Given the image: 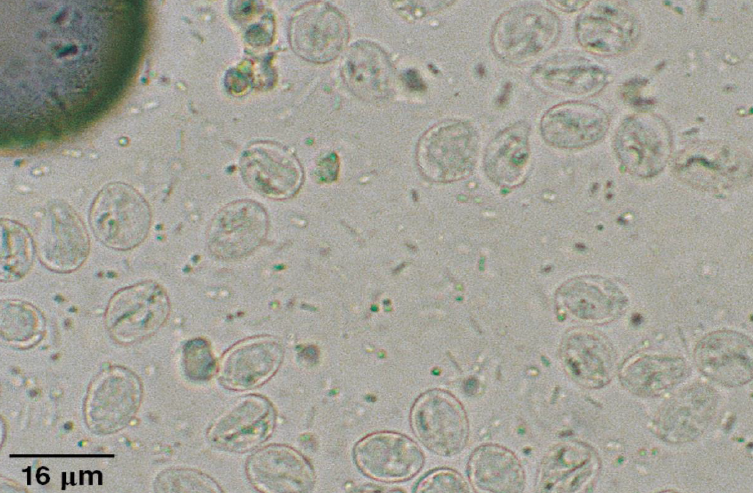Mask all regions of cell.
Instances as JSON below:
<instances>
[{
    "instance_id": "obj_22",
    "label": "cell",
    "mask_w": 753,
    "mask_h": 493,
    "mask_svg": "<svg viewBox=\"0 0 753 493\" xmlns=\"http://www.w3.org/2000/svg\"><path fill=\"white\" fill-rule=\"evenodd\" d=\"M252 485L267 493H303L314 487L315 475L309 462L285 445H269L250 456L246 465Z\"/></svg>"
},
{
    "instance_id": "obj_2",
    "label": "cell",
    "mask_w": 753,
    "mask_h": 493,
    "mask_svg": "<svg viewBox=\"0 0 753 493\" xmlns=\"http://www.w3.org/2000/svg\"><path fill=\"white\" fill-rule=\"evenodd\" d=\"M478 149L479 136L470 122L446 119L421 135L416 146V163L428 181L451 183L473 171Z\"/></svg>"
},
{
    "instance_id": "obj_14",
    "label": "cell",
    "mask_w": 753,
    "mask_h": 493,
    "mask_svg": "<svg viewBox=\"0 0 753 493\" xmlns=\"http://www.w3.org/2000/svg\"><path fill=\"white\" fill-rule=\"evenodd\" d=\"M276 413L260 395H247L224 410L208 430L210 442L231 452H245L262 444L272 433Z\"/></svg>"
},
{
    "instance_id": "obj_10",
    "label": "cell",
    "mask_w": 753,
    "mask_h": 493,
    "mask_svg": "<svg viewBox=\"0 0 753 493\" xmlns=\"http://www.w3.org/2000/svg\"><path fill=\"white\" fill-rule=\"evenodd\" d=\"M269 220L266 210L252 200H237L217 212L207 230L210 253L223 261L248 256L265 240Z\"/></svg>"
},
{
    "instance_id": "obj_5",
    "label": "cell",
    "mask_w": 753,
    "mask_h": 493,
    "mask_svg": "<svg viewBox=\"0 0 753 493\" xmlns=\"http://www.w3.org/2000/svg\"><path fill=\"white\" fill-rule=\"evenodd\" d=\"M139 377L123 366L101 370L91 381L84 402V419L94 433L107 435L124 429L141 404Z\"/></svg>"
},
{
    "instance_id": "obj_23",
    "label": "cell",
    "mask_w": 753,
    "mask_h": 493,
    "mask_svg": "<svg viewBox=\"0 0 753 493\" xmlns=\"http://www.w3.org/2000/svg\"><path fill=\"white\" fill-rule=\"evenodd\" d=\"M341 74L348 89L369 103L388 101L396 88V72L378 44L361 40L352 45L342 62Z\"/></svg>"
},
{
    "instance_id": "obj_9",
    "label": "cell",
    "mask_w": 753,
    "mask_h": 493,
    "mask_svg": "<svg viewBox=\"0 0 753 493\" xmlns=\"http://www.w3.org/2000/svg\"><path fill=\"white\" fill-rule=\"evenodd\" d=\"M349 39L343 14L326 2H310L291 17L289 41L294 52L313 63L334 60Z\"/></svg>"
},
{
    "instance_id": "obj_11",
    "label": "cell",
    "mask_w": 753,
    "mask_h": 493,
    "mask_svg": "<svg viewBox=\"0 0 753 493\" xmlns=\"http://www.w3.org/2000/svg\"><path fill=\"white\" fill-rule=\"evenodd\" d=\"M240 171L249 188L271 199L294 196L303 181V170L295 154L271 141L251 143L241 156Z\"/></svg>"
},
{
    "instance_id": "obj_31",
    "label": "cell",
    "mask_w": 753,
    "mask_h": 493,
    "mask_svg": "<svg viewBox=\"0 0 753 493\" xmlns=\"http://www.w3.org/2000/svg\"><path fill=\"white\" fill-rule=\"evenodd\" d=\"M157 492H222L211 477L189 468H170L158 474L154 482Z\"/></svg>"
},
{
    "instance_id": "obj_21",
    "label": "cell",
    "mask_w": 753,
    "mask_h": 493,
    "mask_svg": "<svg viewBox=\"0 0 753 493\" xmlns=\"http://www.w3.org/2000/svg\"><path fill=\"white\" fill-rule=\"evenodd\" d=\"M90 241L82 221L65 205L52 206L45 229L36 241V252L49 270L68 273L87 259Z\"/></svg>"
},
{
    "instance_id": "obj_36",
    "label": "cell",
    "mask_w": 753,
    "mask_h": 493,
    "mask_svg": "<svg viewBox=\"0 0 753 493\" xmlns=\"http://www.w3.org/2000/svg\"><path fill=\"white\" fill-rule=\"evenodd\" d=\"M338 174V157L335 154H331L323 158L318 165V176L322 181L330 182L336 178Z\"/></svg>"
},
{
    "instance_id": "obj_6",
    "label": "cell",
    "mask_w": 753,
    "mask_h": 493,
    "mask_svg": "<svg viewBox=\"0 0 753 493\" xmlns=\"http://www.w3.org/2000/svg\"><path fill=\"white\" fill-rule=\"evenodd\" d=\"M417 439L441 457H454L467 445L470 425L462 403L442 389H431L417 397L410 412Z\"/></svg>"
},
{
    "instance_id": "obj_3",
    "label": "cell",
    "mask_w": 753,
    "mask_h": 493,
    "mask_svg": "<svg viewBox=\"0 0 753 493\" xmlns=\"http://www.w3.org/2000/svg\"><path fill=\"white\" fill-rule=\"evenodd\" d=\"M560 32V20L552 10L540 5L518 6L498 17L490 45L502 61L524 64L553 47Z\"/></svg>"
},
{
    "instance_id": "obj_15",
    "label": "cell",
    "mask_w": 753,
    "mask_h": 493,
    "mask_svg": "<svg viewBox=\"0 0 753 493\" xmlns=\"http://www.w3.org/2000/svg\"><path fill=\"white\" fill-rule=\"evenodd\" d=\"M698 369L711 380L738 387L753 377V344L749 336L729 329L710 332L695 346Z\"/></svg>"
},
{
    "instance_id": "obj_18",
    "label": "cell",
    "mask_w": 753,
    "mask_h": 493,
    "mask_svg": "<svg viewBox=\"0 0 753 493\" xmlns=\"http://www.w3.org/2000/svg\"><path fill=\"white\" fill-rule=\"evenodd\" d=\"M560 359L567 374L579 385L599 389L612 380L617 355L609 339L591 328H573L564 335Z\"/></svg>"
},
{
    "instance_id": "obj_16",
    "label": "cell",
    "mask_w": 753,
    "mask_h": 493,
    "mask_svg": "<svg viewBox=\"0 0 753 493\" xmlns=\"http://www.w3.org/2000/svg\"><path fill=\"white\" fill-rule=\"evenodd\" d=\"M576 38L587 51L602 56L627 53L638 41L640 24L628 8L598 2L576 20Z\"/></svg>"
},
{
    "instance_id": "obj_19",
    "label": "cell",
    "mask_w": 753,
    "mask_h": 493,
    "mask_svg": "<svg viewBox=\"0 0 753 493\" xmlns=\"http://www.w3.org/2000/svg\"><path fill=\"white\" fill-rule=\"evenodd\" d=\"M609 125L608 113L598 105L568 101L552 106L543 114L540 132L547 144L575 150L600 141Z\"/></svg>"
},
{
    "instance_id": "obj_33",
    "label": "cell",
    "mask_w": 753,
    "mask_h": 493,
    "mask_svg": "<svg viewBox=\"0 0 753 493\" xmlns=\"http://www.w3.org/2000/svg\"><path fill=\"white\" fill-rule=\"evenodd\" d=\"M418 493L431 492H471L469 483L458 472L452 469H436L427 473L417 483L414 490Z\"/></svg>"
},
{
    "instance_id": "obj_4",
    "label": "cell",
    "mask_w": 753,
    "mask_h": 493,
    "mask_svg": "<svg viewBox=\"0 0 753 493\" xmlns=\"http://www.w3.org/2000/svg\"><path fill=\"white\" fill-rule=\"evenodd\" d=\"M169 312L170 301L164 288L152 280L141 281L118 290L110 298L105 326L117 343H139L163 326Z\"/></svg>"
},
{
    "instance_id": "obj_12",
    "label": "cell",
    "mask_w": 753,
    "mask_h": 493,
    "mask_svg": "<svg viewBox=\"0 0 753 493\" xmlns=\"http://www.w3.org/2000/svg\"><path fill=\"white\" fill-rule=\"evenodd\" d=\"M718 406L715 389L694 383L674 394L655 415L652 430L661 440L682 444L700 437L711 423Z\"/></svg>"
},
{
    "instance_id": "obj_35",
    "label": "cell",
    "mask_w": 753,
    "mask_h": 493,
    "mask_svg": "<svg viewBox=\"0 0 753 493\" xmlns=\"http://www.w3.org/2000/svg\"><path fill=\"white\" fill-rule=\"evenodd\" d=\"M231 4L233 5L231 7L233 17L241 21L249 20L262 8L258 7L261 2L257 1H234Z\"/></svg>"
},
{
    "instance_id": "obj_7",
    "label": "cell",
    "mask_w": 753,
    "mask_h": 493,
    "mask_svg": "<svg viewBox=\"0 0 753 493\" xmlns=\"http://www.w3.org/2000/svg\"><path fill=\"white\" fill-rule=\"evenodd\" d=\"M673 170L681 181L696 189L723 192L747 181L751 158L730 144L703 142L680 151Z\"/></svg>"
},
{
    "instance_id": "obj_13",
    "label": "cell",
    "mask_w": 753,
    "mask_h": 493,
    "mask_svg": "<svg viewBox=\"0 0 753 493\" xmlns=\"http://www.w3.org/2000/svg\"><path fill=\"white\" fill-rule=\"evenodd\" d=\"M354 459L365 475L383 482L408 480L425 462L423 451L415 441L391 431L375 432L358 441Z\"/></svg>"
},
{
    "instance_id": "obj_38",
    "label": "cell",
    "mask_w": 753,
    "mask_h": 493,
    "mask_svg": "<svg viewBox=\"0 0 753 493\" xmlns=\"http://www.w3.org/2000/svg\"><path fill=\"white\" fill-rule=\"evenodd\" d=\"M553 5L566 12L577 11L589 4V1H553Z\"/></svg>"
},
{
    "instance_id": "obj_32",
    "label": "cell",
    "mask_w": 753,
    "mask_h": 493,
    "mask_svg": "<svg viewBox=\"0 0 753 493\" xmlns=\"http://www.w3.org/2000/svg\"><path fill=\"white\" fill-rule=\"evenodd\" d=\"M182 365L185 375L190 380H209L214 375L217 365L208 341L203 338L187 341L183 347Z\"/></svg>"
},
{
    "instance_id": "obj_20",
    "label": "cell",
    "mask_w": 753,
    "mask_h": 493,
    "mask_svg": "<svg viewBox=\"0 0 753 493\" xmlns=\"http://www.w3.org/2000/svg\"><path fill=\"white\" fill-rule=\"evenodd\" d=\"M601 459L585 442L566 440L553 446L543 457L536 477L539 492L584 491L597 478Z\"/></svg>"
},
{
    "instance_id": "obj_29",
    "label": "cell",
    "mask_w": 753,
    "mask_h": 493,
    "mask_svg": "<svg viewBox=\"0 0 753 493\" xmlns=\"http://www.w3.org/2000/svg\"><path fill=\"white\" fill-rule=\"evenodd\" d=\"M45 320L35 306L20 300H2L1 336L9 344L27 348L42 338Z\"/></svg>"
},
{
    "instance_id": "obj_1",
    "label": "cell",
    "mask_w": 753,
    "mask_h": 493,
    "mask_svg": "<svg viewBox=\"0 0 753 493\" xmlns=\"http://www.w3.org/2000/svg\"><path fill=\"white\" fill-rule=\"evenodd\" d=\"M152 221L146 199L123 182L105 185L95 196L89 222L95 237L105 246L126 251L147 237Z\"/></svg>"
},
{
    "instance_id": "obj_30",
    "label": "cell",
    "mask_w": 753,
    "mask_h": 493,
    "mask_svg": "<svg viewBox=\"0 0 753 493\" xmlns=\"http://www.w3.org/2000/svg\"><path fill=\"white\" fill-rule=\"evenodd\" d=\"M1 280L16 281L32 267L36 247L29 232L18 222L2 219Z\"/></svg>"
},
{
    "instance_id": "obj_34",
    "label": "cell",
    "mask_w": 753,
    "mask_h": 493,
    "mask_svg": "<svg viewBox=\"0 0 753 493\" xmlns=\"http://www.w3.org/2000/svg\"><path fill=\"white\" fill-rule=\"evenodd\" d=\"M271 16H264L258 23L251 25L245 34L247 42L255 47L269 45L274 36V24Z\"/></svg>"
},
{
    "instance_id": "obj_37",
    "label": "cell",
    "mask_w": 753,
    "mask_h": 493,
    "mask_svg": "<svg viewBox=\"0 0 753 493\" xmlns=\"http://www.w3.org/2000/svg\"><path fill=\"white\" fill-rule=\"evenodd\" d=\"M248 75L239 71L232 70L226 76V85L234 93H243L249 85Z\"/></svg>"
},
{
    "instance_id": "obj_27",
    "label": "cell",
    "mask_w": 753,
    "mask_h": 493,
    "mask_svg": "<svg viewBox=\"0 0 753 493\" xmlns=\"http://www.w3.org/2000/svg\"><path fill=\"white\" fill-rule=\"evenodd\" d=\"M689 372L686 361L679 356L637 353L619 369L623 387L639 397H656L682 382Z\"/></svg>"
},
{
    "instance_id": "obj_17",
    "label": "cell",
    "mask_w": 753,
    "mask_h": 493,
    "mask_svg": "<svg viewBox=\"0 0 753 493\" xmlns=\"http://www.w3.org/2000/svg\"><path fill=\"white\" fill-rule=\"evenodd\" d=\"M557 306L570 317L601 325L619 318L628 307V298L611 279L581 275L566 280L557 290Z\"/></svg>"
},
{
    "instance_id": "obj_25",
    "label": "cell",
    "mask_w": 753,
    "mask_h": 493,
    "mask_svg": "<svg viewBox=\"0 0 753 493\" xmlns=\"http://www.w3.org/2000/svg\"><path fill=\"white\" fill-rule=\"evenodd\" d=\"M531 80L543 92L563 96H592L608 83V72L595 62L560 54L537 65Z\"/></svg>"
},
{
    "instance_id": "obj_28",
    "label": "cell",
    "mask_w": 753,
    "mask_h": 493,
    "mask_svg": "<svg viewBox=\"0 0 753 493\" xmlns=\"http://www.w3.org/2000/svg\"><path fill=\"white\" fill-rule=\"evenodd\" d=\"M467 470L477 491L516 493L525 487L521 461L511 450L497 444L477 447L469 458Z\"/></svg>"
},
{
    "instance_id": "obj_26",
    "label": "cell",
    "mask_w": 753,
    "mask_h": 493,
    "mask_svg": "<svg viewBox=\"0 0 753 493\" xmlns=\"http://www.w3.org/2000/svg\"><path fill=\"white\" fill-rule=\"evenodd\" d=\"M530 126L517 121L501 130L487 145L483 167L494 184L503 188L520 185L530 161Z\"/></svg>"
},
{
    "instance_id": "obj_8",
    "label": "cell",
    "mask_w": 753,
    "mask_h": 493,
    "mask_svg": "<svg viewBox=\"0 0 753 493\" xmlns=\"http://www.w3.org/2000/svg\"><path fill=\"white\" fill-rule=\"evenodd\" d=\"M614 149L621 166L631 175H658L672 154V135L667 123L652 112L626 117L614 137Z\"/></svg>"
},
{
    "instance_id": "obj_24",
    "label": "cell",
    "mask_w": 753,
    "mask_h": 493,
    "mask_svg": "<svg viewBox=\"0 0 753 493\" xmlns=\"http://www.w3.org/2000/svg\"><path fill=\"white\" fill-rule=\"evenodd\" d=\"M283 347L278 340L261 336L242 341L222 357L218 376L231 390H248L269 380L279 369Z\"/></svg>"
}]
</instances>
